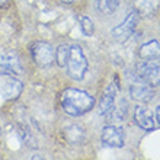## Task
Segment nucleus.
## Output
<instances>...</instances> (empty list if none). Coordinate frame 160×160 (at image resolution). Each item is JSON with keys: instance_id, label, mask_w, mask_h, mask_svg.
<instances>
[{"instance_id": "f257e3e1", "label": "nucleus", "mask_w": 160, "mask_h": 160, "mask_svg": "<svg viewBox=\"0 0 160 160\" xmlns=\"http://www.w3.org/2000/svg\"><path fill=\"white\" fill-rule=\"evenodd\" d=\"M55 63L66 70L67 76L73 80H83L88 72V58L83 50L76 44H61L55 50Z\"/></svg>"}, {"instance_id": "f03ea898", "label": "nucleus", "mask_w": 160, "mask_h": 160, "mask_svg": "<svg viewBox=\"0 0 160 160\" xmlns=\"http://www.w3.org/2000/svg\"><path fill=\"white\" fill-rule=\"evenodd\" d=\"M60 105L70 117H82L93 109L95 98L79 89H66L60 95Z\"/></svg>"}, {"instance_id": "7ed1b4c3", "label": "nucleus", "mask_w": 160, "mask_h": 160, "mask_svg": "<svg viewBox=\"0 0 160 160\" xmlns=\"http://www.w3.org/2000/svg\"><path fill=\"white\" fill-rule=\"evenodd\" d=\"M135 77L138 82L156 88L160 84V61L159 60H152V61H146L141 60L137 66H135Z\"/></svg>"}, {"instance_id": "20e7f679", "label": "nucleus", "mask_w": 160, "mask_h": 160, "mask_svg": "<svg viewBox=\"0 0 160 160\" xmlns=\"http://www.w3.org/2000/svg\"><path fill=\"white\" fill-rule=\"evenodd\" d=\"M31 57L34 60V63L38 67H50L51 64L55 61V50L52 48L51 44L44 41H35L29 47Z\"/></svg>"}, {"instance_id": "39448f33", "label": "nucleus", "mask_w": 160, "mask_h": 160, "mask_svg": "<svg viewBox=\"0 0 160 160\" xmlns=\"http://www.w3.org/2000/svg\"><path fill=\"white\" fill-rule=\"evenodd\" d=\"M138 22H140V15L138 13L135 12V10L130 12L125 16V19L112 29V37H114V39L117 42H119V44L127 42L132 35H134L135 31H137Z\"/></svg>"}, {"instance_id": "423d86ee", "label": "nucleus", "mask_w": 160, "mask_h": 160, "mask_svg": "<svg viewBox=\"0 0 160 160\" xmlns=\"http://www.w3.org/2000/svg\"><path fill=\"white\" fill-rule=\"evenodd\" d=\"M23 68L19 57L10 51H0V76H21Z\"/></svg>"}, {"instance_id": "0eeeda50", "label": "nucleus", "mask_w": 160, "mask_h": 160, "mask_svg": "<svg viewBox=\"0 0 160 160\" xmlns=\"http://www.w3.org/2000/svg\"><path fill=\"white\" fill-rule=\"evenodd\" d=\"M118 83L117 80H114L112 83H109L106 86V89L103 90L101 96V101H99V115L102 117H109V114L112 111H115V98L118 95Z\"/></svg>"}, {"instance_id": "6e6552de", "label": "nucleus", "mask_w": 160, "mask_h": 160, "mask_svg": "<svg viewBox=\"0 0 160 160\" xmlns=\"http://www.w3.org/2000/svg\"><path fill=\"white\" fill-rule=\"evenodd\" d=\"M101 140H102V143L105 144V146H108V147L119 148L125 143V134H124L122 127L105 125L103 130H102Z\"/></svg>"}, {"instance_id": "1a4fd4ad", "label": "nucleus", "mask_w": 160, "mask_h": 160, "mask_svg": "<svg viewBox=\"0 0 160 160\" xmlns=\"http://www.w3.org/2000/svg\"><path fill=\"white\" fill-rule=\"evenodd\" d=\"M134 121L140 128H143V130H146V131H153L157 125L154 114H153L148 108L141 106V105H138L134 109Z\"/></svg>"}, {"instance_id": "9d476101", "label": "nucleus", "mask_w": 160, "mask_h": 160, "mask_svg": "<svg viewBox=\"0 0 160 160\" xmlns=\"http://www.w3.org/2000/svg\"><path fill=\"white\" fill-rule=\"evenodd\" d=\"M130 96L131 99H134L137 102L147 103L154 98V90L152 86H148L143 82H138V83H134L130 86Z\"/></svg>"}, {"instance_id": "9b49d317", "label": "nucleus", "mask_w": 160, "mask_h": 160, "mask_svg": "<svg viewBox=\"0 0 160 160\" xmlns=\"http://www.w3.org/2000/svg\"><path fill=\"white\" fill-rule=\"evenodd\" d=\"M22 89H23V83L21 80L15 79L13 76H9V79L4 80L3 86H2V95L6 101H15L21 96Z\"/></svg>"}, {"instance_id": "f8f14e48", "label": "nucleus", "mask_w": 160, "mask_h": 160, "mask_svg": "<svg viewBox=\"0 0 160 160\" xmlns=\"http://www.w3.org/2000/svg\"><path fill=\"white\" fill-rule=\"evenodd\" d=\"M63 137L68 144L80 146V144H83L84 140H86V131L80 125L72 124V125H67L63 130Z\"/></svg>"}, {"instance_id": "ddd939ff", "label": "nucleus", "mask_w": 160, "mask_h": 160, "mask_svg": "<svg viewBox=\"0 0 160 160\" xmlns=\"http://www.w3.org/2000/svg\"><path fill=\"white\" fill-rule=\"evenodd\" d=\"M138 57L140 60H146V61L160 60V44L156 39L144 42L138 48Z\"/></svg>"}, {"instance_id": "4468645a", "label": "nucleus", "mask_w": 160, "mask_h": 160, "mask_svg": "<svg viewBox=\"0 0 160 160\" xmlns=\"http://www.w3.org/2000/svg\"><path fill=\"white\" fill-rule=\"evenodd\" d=\"M134 10L143 18H150L156 15L160 0H132Z\"/></svg>"}, {"instance_id": "2eb2a0df", "label": "nucleus", "mask_w": 160, "mask_h": 160, "mask_svg": "<svg viewBox=\"0 0 160 160\" xmlns=\"http://www.w3.org/2000/svg\"><path fill=\"white\" fill-rule=\"evenodd\" d=\"M119 2L121 0H93L95 9L101 15H112L117 12V9L119 8Z\"/></svg>"}, {"instance_id": "dca6fc26", "label": "nucleus", "mask_w": 160, "mask_h": 160, "mask_svg": "<svg viewBox=\"0 0 160 160\" xmlns=\"http://www.w3.org/2000/svg\"><path fill=\"white\" fill-rule=\"evenodd\" d=\"M77 21H79L80 31L83 32V35H86V37L93 35V32H95V25H93L92 19H89L88 16H79Z\"/></svg>"}, {"instance_id": "f3484780", "label": "nucleus", "mask_w": 160, "mask_h": 160, "mask_svg": "<svg viewBox=\"0 0 160 160\" xmlns=\"http://www.w3.org/2000/svg\"><path fill=\"white\" fill-rule=\"evenodd\" d=\"M154 117H156L157 124H160V105L156 108V112H154Z\"/></svg>"}, {"instance_id": "a211bd4d", "label": "nucleus", "mask_w": 160, "mask_h": 160, "mask_svg": "<svg viewBox=\"0 0 160 160\" xmlns=\"http://www.w3.org/2000/svg\"><path fill=\"white\" fill-rule=\"evenodd\" d=\"M8 4V0H0V8H4Z\"/></svg>"}, {"instance_id": "6ab92c4d", "label": "nucleus", "mask_w": 160, "mask_h": 160, "mask_svg": "<svg viewBox=\"0 0 160 160\" xmlns=\"http://www.w3.org/2000/svg\"><path fill=\"white\" fill-rule=\"evenodd\" d=\"M61 3H73V2H76V0H58Z\"/></svg>"}, {"instance_id": "aec40b11", "label": "nucleus", "mask_w": 160, "mask_h": 160, "mask_svg": "<svg viewBox=\"0 0 160 160\" xmlns=\"http://www.w3.org/2000/svg\"><path fill=\"white\" fill-rule=\"evenodd\" d=\"M0 132H2V128H0Z\"/></svg>"}]
</instances>
